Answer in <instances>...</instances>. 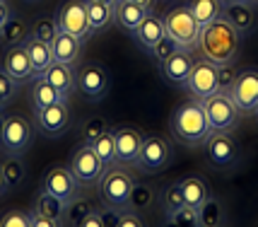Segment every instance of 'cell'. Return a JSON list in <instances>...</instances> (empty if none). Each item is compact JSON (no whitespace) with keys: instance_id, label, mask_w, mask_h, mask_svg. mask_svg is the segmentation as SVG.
<instances>
[{"instance_id":"6da1fadb","label":"cell","mask_w":258,"mask_h":227,"mask_svg":"<svg viewBox=\"0 0 258 227\" xmlns=\"http://www.w3.org/2000/svg\"><path fill=\"white\" fill-rule=\"evenodd\" d=\"M239 44H241V34L227 22L225 15L213 20L210 24H205L201 29V39H198V48H201L203 58L213 61L215 66L234 63L236 53H239Z\"/></svg>"},{"instance_id":"7a4b0ae2","label":"cell","mask_w":258,"mask_h":227,"mask_svg":"<svg viewBox=\"0 0 258 227\" xmlns=\"http://www.w3.org/2000/svg\"><path fill=\"white\" fill-rule=\"evenodd\" d=\"M171 131L186 145H201V143L208 140V136L213 131H210V124H208V116H205L201 99L181 104L179 109L171 114Z\"/></svg>"},{"instance_id":"3957f363","label":"cell","mask_w":258,"mask_h":227,"mask_svg":"<svg viewBox=\"0 0 258 227\" xmlns=\"http://www.w3.org/2000/svg\"><path fill=\"white\" fill-rule=\"evenodd\" d=\"M164 20V29H167V34L171 39H176L181 44V48H186V51H193V48H198V39H201V22L193 17V12L188 10V5L186 3H181L176 8H171V10L162 17Z\"/></svg>"},{"instance_id":"277c9868","label":"cell","mask_w":258,"mask_h":227,"mask_svg":"<svg viewBox=\"0 0 258 227\" xmlns=\"http://www.w3.org/2000/svg\"><path fill=\"white\" fill-rule=\"evenodd\" d=\"M203 109L213 133H234L241 119V111L229 92H215L213 97L203 99Z\"/></svg>"},{"instance_id":"5b68a950","label":"cell","mask_w":258,"mask_h":227,"mask_svg":"<svg viewBox=\"0 0 258 227\" xmlns=\"http://www.w3.org/2000/svg\"><path fill=\"white\" fill-rule=\"evenodd\" d=\"M135 186V179L121 167H106L99 179L101 201L111 208H128V198Z\"/></svg>"},{"instance_id":"8992f818","label":"cell","mask_w":258,"mask_h":227,"mask_svg":"<svg viewBox=\"0 0 258 227\" xmlns=\"http://www.w3.org/2000/svg\"><path fill=\"white\" fill-rule=\"evenodd\" d=\"M34 138V126L22 114H8L3 133H0V145L8 155H24Z\"/></svg>"},{"instance_id":"52a82bcc","label":"cell","mask_w":258,"mask_h":227,"mask_svg":"<svg viewBox=\"0 0 258 227\" xmlns=\"http://www.w3.org/2000/svg\"><path fill=\"white\" fill-rule=\"evenodd\" d=\"M109 87H111V78H109L106 68H104L101 63H97V61L82 63V66L75 70V90L82 92L92 102L104 99Z\"/></svg>"},{"instance_id":"ba28073f","label":"cell","mask_w":258,"mask_h":227,"mask_svg":"<svg viewBox=\"0 0 258 227\" xmlns=\"http://www.w3.org/2000/svg\"><path fill=\"white\" fill-rule=\"evenodd\" d=\"M183 90H188L196 97V99H208L213 97L217 90V66L208 58H201V61H193V68L188 73V78L183 80L181 85Z\"/></svg>"},{"instance_id":"9c48e42d","label":"cell","mask_w":258,"mask_h":227,"mask_svg":"<svg viewBox=\"0 0 258 227\" xmlns=\"http://www.w3.org/2000/svg\"><path fill=\"white\" fill-rule=\"evenodd\" d=\"M171 157H174V150H171L167 138L147 136V138H143V148H140L138 167L143 172H147V174H157V172L167 169Z\"/></svg>"},{"instance_id":"30bf717a","label":"cell","mask_w":258,"mask_h":227,"mask_svg":"<svg viewBox=\"0 0 258 227\" xmlns=\"http://www.w3.org/2000/svg\"><path fill=\"white\" fill-rule=\"evenodd\" d=\"M73 174L78 177L80 184H85V186H90V184H99L101 174L106 172V164H104V159L97 155V150L92 148V145H80L75 152H73V157H70V164H68Z\"/></svg>"},{"instance_id":"8fae6325","label":"cell","mask_w":258,"mask_h":227,"mask_svg":"<svg viewBox=\"0 0 258 227\" xmlns=\"http://www.w3.org/2000/svg\"><path fill=\"white\" fill-rule=\"evenodd\" d=\"M56 20H58L60 32L80 36L82 41L92 34L85 0H66V3H60V8H58V12H56Z\"/></svg>"},{"instance_id":"7c38bea8","label":"cell","mask_w":258,"mask_h":227,"mask_svg":"<svg viewBox=\"0 0 258 227\" xmlns=\"http://www.w3.org/2000/svg\"><path fill=\"white\" fill-rule=\"evenodd\" d=\"M232 99L236 102L241 114H256L258 109V68L239 70L234 85H232Z\"/></svg>"},{"instance_id":"4fadbf2b","label":"cell","mask_w":258,"mask_h":227,"mask_svg":"<svg viewBox=\"0 0 258 227\" xmlns=\"http://www.w3.org/2000/svg\"><path fill=\"white\" fill-rule=\"evenodd\" d=\"M41 189H44V191H48V193H53V196H58L60 201L70 203L73 198H78L80 182H78V177L73 174V169H70V167L53 164V167L44 174Z\"/></svg>"},{"instance_id":"5bb4252c","label":"cell","mask_w":258,"mask_h":227,"mask_svg":"<svg viewBox=\"0 0 258 227\" xmlns=\"http://www.w3.org/2000/svg\"><path fill=\"white\" fill-rule=\"evenodd\" d=\"M208 162L215 169H229L239 159V143L232 133H210L208 136Z\"/></svg>"},{"instance_id":"9a60e30c","label":"cell","mask_w":258,"mask_h":227,"mask_svg":"<svg viewBox=\"0 0 258 227\" xmlns=\"http://www.w3.org/2000/svg\"><path fill=\"white\" fill-rule=\"evenodd\" d=\"M36 128L46 138L63 136L70 128V106H68V99H60V102L51 104L46 109H39L36 111Z\"/></svg>"},{"instance_id":"2e32d148","label":"cell","mask_w":258,"mask_h":227,"mask_svg":"<svg viewBox=\"0 0 258 227\" xmlns=\"http://www.w3.org/2000/svg\"><path fill=\"white\" fill-rule=\"evenodd\" d=\"M116 138V152H118V164H138L140 148H143V133L133 126H118L113 128Z\"/></svg>"},{"instance_id":"e0dca14e","label":"cell","mask_w":258,"mask_h":227,"mask_svg":"<svg viewBox=\"0 0 258 227\" xmlns=\"http://www.w3.org/2000/svg\"><path fill=\"white\" fill-rule=\"evenodd\" d=\"M227 17V22L234 27L236 32L241 36H248L253 34V29H256V3L253 0H244V3H229L225 5V12H222Z\"/></svg>"},{"instance_id":"ac0fdd59","label":"cell","mask_w":258,"mask_h":227,"mask_svg":"<svg viewBox=\"0 0 258 227\" xmlns=\"http://www.w3.org/2000/svg\"><path fill=\"white\" fill-rule=\"evenodd\" d=\"M3 70L12 75L17 82L22 80H29L32 78V58H29V51L24 44H17V46H8L5 53H3Z\"/></svg>"},{"instance_id":"d6986e66","label":"cell","mask_w":258,"mask_h":227,"mask_svg":"<svg viewBox=\"0 0 258 227\" xmlns=\"http://www.w3.org/2000/svg\"><path fill=\"white\" fill-rule=\"evenodd\" d=\"M193 68V58H191V51H186V48H181L176 53H171L167 61H162L159 63V73H162V78L167 80V82H174V85H183V80L188 78V73Z\"/></svg>"},{"instance_id":"ffe728a7","label":"cell","mask_w":258,"mask_h":227,"mask_svg":"<svg viewBox=\"0 0 258 227\" xmlns=\"http://www.w3.org/2000/svg\"><path fill=\"white\" fill-rule=\"evenodd\" d=\"M164 34H167V29H164V20H162L159 15H155L152 10L147 12L145 17L140 20V24L133 29V39L143 46V48H147V51L157 44Z\"/></svg>"},{"instance_id":"44dd1931","label":"cell","mask_w":258,"mask_h":227,"mask_svg":"<svg viewBox=\"0 0 258 227\" xmlns=\"http://www.w3.org/2000/svg\"><path fill=\"white\" fill-rule=\"evenodd\" d=\"M24 46H27L29 58H32V78H44V73L53 66V48H51V44L29 34Z\"/></svg>"},{"instance_id":"7402d4cb","label":"cell","mask_w":258,"mask_h":227,"mask_svg":"<svg viewBox=\"0 0 258 227\" xmlns=\"http://www.w3.org/2000/svg\"><path fill=\"white\" fill-rule=\"evenodd\" d=\"M150 10H145L143 5H138L133 0H116L113 3V22L118 24L123 32L133 34V29L140 24V20L145 17Z\"/></svg>"},{"instance_id":"603a6c76","label":"cell","mask_w":258,"mask_h":227,"mask_svg":"<svg viewBox=\"0 0 258 227\" xmlns=\"http://www.w3.org/2000/svg\"><path fill=\"white\" fill-rule=\"evenodd\" d=\"M51 48H53V61L75 66L80 53H82V39L68 34V32H58L56 39L51 41Z\"/></svg>"},{"instance_id":"cb8c5ba5","label":"cell","mask_w":258,"mask_h":227,"mask_svg":"<svg viewBox=\"0 0 258 227\" xmlns=\"http://www.w3.org/2000/svg\"><path fill=\"white\" fill-rule=\"evenodd\" d=\"M44 78L56 87L63 97H70L73 90H75V68L70 63H60V61H53V66L44 73Z\"/></svg>"},{"instance_id":"d4e9b609","label":"cell","mask_w":258,"mask_h":227,"mask_svg":"<svg viewBox=\"0 0 258 227\" xmlns=\"http://www.w3.org/2000/svg\"><path fill=\"white\" fill-rule=\"evenodd\" d=\"M32 34V24L22 20V17H17V15H10L8 17V22L3 24V29H0V44L5 46H17V44H24L27 39Z\"/></svg>"},{"instance_id":"484cf974","label":"cell","mask_w":258,"mask_h":227,"mask_svg":"<svg viewBox=\"0 0 258 227\" xmlns=\"http://www.w3.org/2000/svg\"><path fill=\"white\" fill-rule=\"evenodd\" d=\"M32 106L34 111H39V109H46V106H51V104L60 102V99H66L60 92L48 82L46 78H34V85H32Z\"/></svg>"},{"instance_id":"4316f807","label":"cell","mask_w":258,"mask_h":227,"mask_svg":"<svg viewBox=\"0 0 258 227\" xmlns=\"http://www.w3.org/2000/svg\"><path fill=\"white\" fill-rule=\"evenodd\" d=\"M66 201H60L58 196L53 193H48L41 189V193L36 196V203H34V210L39 213V215L48 217V220H53L56 225H60V220L66 217Z\"/></svg>"},{"instance_id":"83f0119b","label":"cell","mask_w":258,"mask_h":227,"mask_svg":"<svg viewBox=\"0 0 258 227\" xmlns=\"http://www.w3.org/2000/svg\"><path fill=\"white\" fill-rule=\"evenodd\" d=\"M85 5H87V20H90L92 34L104 32L113 22V5L101 3V0H85Z\"/></svg>"},{"instance_id":"f1b7e54d","label":"cell","mask_w":258,"mask_h":227,"mask_svg":"<svg viewBox=\"0 0 258 227\" xmlns=\"http://www.w3.org/2000/svg\"><path fill=\"white\" fill-rule=\"evenodd\" d=\"M186 5L193 12V17L201 22V27L210 24L217 17H222V12H225V3L222 0H188Z\"/></svg>"},{"instance_id":"f546056e","label":"cell","mask_w":258,"mask_h":227,"mask_svg":"<svg viewBox=\"0 0 258 227\" xmlns=\"http://www.w3.org/2000/svg\"><path fill=\"white\" fill-rule=\"evenodd\" d=\"M181 191H183L186 203L196 205V208L213 196L210 186H208V182L203 177H186V179H181Z\"/></svg>"},{"instance_id":"4dcf8cb0","label":"cell","mask_w":258,"mask_h":227,"mask_svg":"<svg viewBox=\"0 0 258 227\" xmlns=\"http://www.w3.org/2000/svg\"><path fill=\"white\" fill-rule=\"evenodd\" d=\"M0 169H3V177H5L8 189H17V186H22L24 177H27L22 155H8V157L0 162Z\"/></svg>"},{"instance_id":"1f68e13d","label":"cell","mask_w":258,"mask_h":227,"mask_svg":"<svg viewBox=\"0 0 258 227\" xmlns=\"http://www.w3.org/2000/svg\"><path fill=\"white\" fill-rule=\"evenodd\" d=\"M92 148L97 150V155L104 159V164H106V167L118 164V152H116V138H113V128H109L106 133H101V136L92 143Z\"/></svg>"},{"instance_id":"d6a6232c","label":"cell","mask_w":258,"mask_h":227,"mask_svg":"<svg viewBox=\"0 0 258 227\" xmlns=\"http://www.w3.org/2000/svg\"><path fill=\"white\" fill-rule=\"evenodd\" d=\"M198 210H201V222L203 227H217L225 222V210H222V203L215 198V196H210L205 203L198 205Z\"/></svg>"},{"instance_id":"836d02e7","label":"cell","mask_w":258,"mask_h":227,"mask_svg":"<svg viewBox=\"0 0 258 227\" xmlns=\"http://www.w3.org/2000/svg\"><path fill=\"white\" fill-rule=\"evenodd\" d=\"M106 131H109V121L104 116H90V119H85V124L80 126V140L85 145H92Z\"/></svg>"},{"instance_id":"e575fe53","label":"cell","mask_w":258,"mask_h":227,"mask_svg":"<svg viewBox=\"0 0 258 227\" xmlns=\"http://www.w3.org/2000/svg\"><path fill=\"white\" fill-rule=\"evenodd\" d=\"M169 222L171 225H191V227H203L201 222V210L191 203H183L181 208H176L174 213H169Z\"/></svg>"},{"instance_id":"d590c367","label":"cell","mask_w":258,"mask_h":227,"mask_svg":"<svg viewBox=\"0 0 258 227\" xmlns=\"http://www.w3.org/2000/svg\"><path fill=\"white\" fill-rule=\"evenodd\" d=\"M152 203H155V191H152V186L135 182L133 191H131V198H128V208H133V210L140 213V210H147Z\"/></svg>"},{"instance_id":"8d00e7d4","label":"cell","mask_w":258,"mask_h":227,"mask_svg":"<svg viewBox=\"0 0 258 227\" xmlns=\"http://www.w3.org/2000/svg\"><path fill=\"white\" fill-rule=\"evenodd\" d=\"M159 198H162V205H164V213H174L176 208L186 203V198H183V191H181V182H171L167 184L162 193H159Z\"/></svg>"},{"instance_id":"74e56055","label":"cell","mask_w":258,"mask_h":227,"mask_svg":"<svg viewBox=\"0 0 258 227\" xmlns=\"http://www.w3.org/2000/svg\"><path fill=\"white\" fill-rule=\"evenodd\" d=\"M60 32V27H58V20L56 17H36L32 22V36L36 39H41V41H53L56 34Z\"/></svg>"},{"instance_id":"f35d334b","label":"cell","mask_w":258,"mask_h":227,"mask_svg":"<svg viewBox=\"0 0 258 227\" xmlns=\"http://www.w3.org/2000/svg\"><path fill=\"white\" fill-rule=\"evenodd\" d=\"M176 51H181V44L176 41V39H171L169 34H164L162 39H159L157 44L150 48V53H152V58L157 61V63H162V61H167L171 53H176Z\"/></svg>"},{"instance_id":"ab89813d","label":"cell","mask_w":258,"mask_h":227,"mask_svg":"<svg viewBox=\"0 0 258 227\" xmlns=\"http://www.w3.org/2000/svg\"><path fill=\"white\" fill-rule=\"evenodd\" d=\"M0 227H34V213L8 210L0 215Z\"/></svg>"},{"instance_id":"60d3db41","label":"cell","mask_w":258,"mask_h":227,"mask_svg":"<svg viewBox=\"0 0 258 227\" xmlns=\"http://www.w3.org/2000/svg\"><path fill=\"white\" fill-rule=\"evenodd\" d=\"M17 94V80L8 75L3 66H0V106H8Z\"/></svg>"},{"instance_id":"b9f144b4","label":"cell","mask_w":258,"mask_h":227,"mask_svg":"<svg viewBox=\"0 0 258 227\" xmlns=\"http://www.w3.org/2000/svg\"><path fill=\"white\" fill-rule=\"evenodd\" d=\"M239 70L232 68V63H225V66H217V90L220 92H229L232 85H234Z\"/></svg>"},{"instance_id":"7bdbcfd3","label":"cell","mask_w":258,"mask_h":227,"mask_svg":"<svg viewBox=\"0 0 258 227\" xmlns=\"http://www.w3.org/2000/svg\"><path fill=\"white\" fill-rule=\"evenodd\" d=\"M90 210H92V205L87 203V201H78V198H73V201L66 205V217L73 222V225H78L80 220L87 215Z\"/></svg>"},{"instance_id":"ee69618b","label":"cell","mask_w":258,"mask_h":227,"mask_svg":"<svg viewBox=\"0 0 258 227\" xmlns=\"http://www.w3.org/2000/svg\"><path fill=\"white\" fill-rule=\"evenodd\" d=\"M145 225V217L140 215L138 210L128 208V210H118V220H116V227H143Z\"/></svg>"},{"instance_id":"f6af8a7d","label":"cell","mask_w":258,"mask_h":227,"mask_svg":"<svg viewBox=\"0 0 258 227\" xmlns=\"http://www.w3.org/2000/svg\"><path fill=\"white\" fill-rule=\"evenodd\" d=\"M78 227H104V217H101L99 208H92L90 213L78 222Z\"/></svg>"},{"instance_id":"bcb514c9","label":"cell","mask_w":258,"mask_h":227,"mask_svg":"<svg viewBox=\"0 0 258 227\" xmlns=\"http://www.w3.org/2000/svg\"><path fill=\"white\" fill-rule=\"evenodd\" d=\"M32 213H34V227H53V225H56L53 220H48V217L39 215L36 210H32Z\"/></svg>"},{"instance_id":"7dc6e473","label":"cell","mask_w":258,"mask_h":227,"mask_svg":"<svg viewBox=\"0 0 258 227\" xmlns=\"http://www.w3.org/2000/svg\"><path fill=\"white\" fill-rule=\"evenodd\" d=\"M12 15V10H10V5L5 3V0H0V29H3V24L8 22V17Z\"/></svg>"},{"instance_id":"c3c4849f","label":"cell","mask_w":258,"mask_h":227,"mask_svg":"<svg viewBox=\"0 0 258 227\" xmlns=\"http://www.w3.org/2000/svg\"><path fill=\"white\" fill-rule=\"evenodd\" d=\"M133 3H138V5H143V8H145V10H152V8H155V3H157V0H133Z\"/></svg>"},{"instance_id":"681fc988","label":"cell","mask_w":258,"mask_h":227,"mask_svg":"<svg viewBox=\"0 0 258 227\" xmlns=\"http://www.w3.org/2000/svg\"><path fill=\"white\" fill-rule=\"evenodd\" d=\"M5 119H8V114H5V106H0V133H3V126H5Z\"/></svg>"},{"instance_id":"f907efd6","label":"cell","mask_w":258,"mask_h":227,"mask_svg":"<svg viewBox=\"0 0 258 227\" xmlns=\"http://www.w3.org/2000/svg\"><path fill=\"white\" fill-rule=\"evenodd\" d=\"M8 191V184H5V177H3V169H0V196Z\"/></svg>"},{"instance_id":"816d5d0a","label":"cell","mask_w":258,"mask_h":227,"mask_svg":"<svg viewBox=\"0 0 258 227\" xmlns=\"http://www.w3.org/2000/svg\"><path fill=\"white\" fill-rule=\"evenodd\" d=\"M225 5H229V3H244V0H222Z\"/></svg>"},{"instance_id":"f5cc1de1","label":"cell","mask_w":258,"mask_h":227,"mask_svg":"<svg viewBox=\"0 0 258 227\" xmlns=\"http://www.w3.org/2000/svg\"><path fill=\"white\" fill-rule=\"evenodd\" d=\"M101 3H109V5H113V3H116V0H101Z\"/></svg>"},{"instance_id":"db71d44e","label":"cell","mask_w":258,"mask_h":227,"mask_svg":"<svg viewBox=\"0 0 258 227\" xmlns=\"http://www.w3.org/2000/svg\"><path fill=\"white\" fill-rule=\"evenodd\" d=\"M253 3H256V5H258V0H253Z\"/></svg>"},{"instance_id":"11a10c76","label":"cell","mask_w":258,"mask_h":227,"mask_svg":"<svg viewBox=\"0 0 258 227\" xmlns=\"http://www.w3.org/2000/svg\"><path fill=\"white\" fill-rule=\"evenodd\" d=\"M256 114H258V109H256Z\"/></svg>"}]
</instances>
